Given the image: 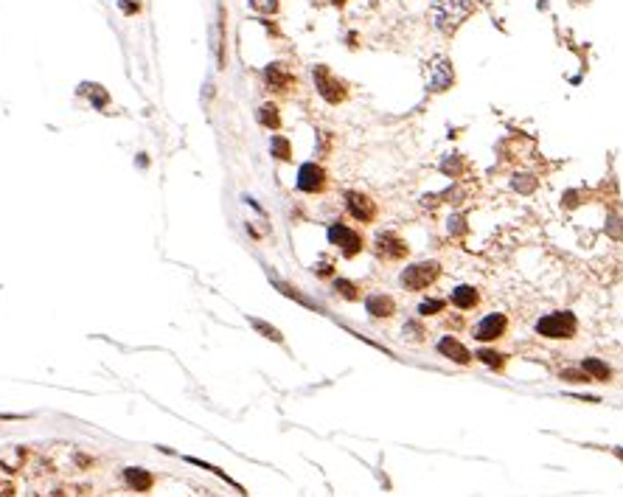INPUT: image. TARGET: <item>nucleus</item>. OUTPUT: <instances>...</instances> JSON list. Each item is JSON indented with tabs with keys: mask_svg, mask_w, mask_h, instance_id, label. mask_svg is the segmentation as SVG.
Masks as SVG:
<instances>
[{
	"mask_svg": "<svg viewBox=\"0 0 623 497\" xmlns=\"http://www.w3.org/2000/svg\"><path fill=\"white\" fill-rule=\"evenodd\" d=\"M469 14H472V0H433L430 9L433 26L444 34H452Z\"/></svg>",
	"mask_w": 623,
	"mask_h": 497,
	"instance_id": "1",
	"label": "nucleus"
},
{
	"mask_svg": "<svg viewBox=\"0 0 623 497\" xmlns=\"http://www.w3.org/2000/svg\"><path fill=\"white\" fill-rule=\"evenodd\" d=\"M579 332V320L573 312H547L536 320V334L547 340H573Z\"/></svg>",
	"mask_w": 623,
	"mask_h": 497,
	"instance_id": "2",
	"label": "nucleus"
},
{
	"mask_svg": "<svg viewBox=\"0 0 623 497\" xmlns=\"http://www.w3.org/2000/svg\"><path fill=\"white\" fill-rule=\"evenodd\" d=\"M441 265L438 262H416L410 267L401 270L399 284L407 290V292H421V290H430L438 278H441Z\"/></svg>",
	"mask_w": 623,
	"mask_h": 497,
	"instance_id": "3",
	"label": "nucleus"
},
{
	"mask_svg": "<svg viewBox=\"0 0 623 497\" xmlns=\"http://www.w3.org/2000/svg\"><path fill=\"white\" fill-rule=\"evenodd\" d=\"M312 79H314V88L317 93L329 101V104H343L349 98V85L343 79H337L326 65H314L312 71Z\"/></svg>",
	"mask_w": 623,
	"mask_h": 497,
	"instance_id": "4",
	"label": "nucleus"
},
{
	"mask_svg": "<svg viewBox=\"0 0 623 497\" xmlns=\"http://www.w3.org/2000/svg\"><path fill=\"white\" fill-rule=\"evenodd\" d=\"M329 242L334 247H340V253L346 259H356L362 250H365V239L362 233H356L354 227L343 225V222H331L329 225Z\"/></svg>",
	"mask_w": 623,
	"mask_h": 497,
	"instance_id": "5",
	"label": "nucleus"
},
{
	"mask_svg": "<svg viewBox=\"0 0 623 497\" xmlns=\"http://www.w3.org/2000/svg\"><path fill=\"white\" fill-rule=\"evenodd\" d=\"M374 253L379 256V259H385V262H401V259H407L410 256V247H407V242L396 236L393 230H382V233H376V239H374Z\"/></svg>",
	"mask_w": 623,
	"mask_h": 497,
	"instance_id": "6",
	"label": "nucleus"
},
{
	"mask_svg": "<svg viewBox=\"0 0 623 497\" xmlns=\"http://www.w3.org/2000/svg\"><path fill=\"white\" fill-rule=\"evenodd\" d=\"M424 79H427V88L433 93H444L455 85V71H452V62L446 56H436L430 59L427 71H424Z\"/></svg>",
	"mask_w": 623,
	"mask_h": 497,
	"instance_id": "7",
	"label": "nucleus"
},
{
	"mask_svg": "<svg viewBox=\"0 0 623 497\" xmlns=\"http://www.w3.org/2000/svg\"><path fill=\"white\" fill-rule=\"evenodd\" d=\"M343 205H346V211L354 217L356 222H362V225H368V222L376 220V203H374L368 194H362V191H343Z\"/></svg>",
	"mask_w": 623,
	"mask_h": 497,
	"instance_id": "8",
	"label": "nucleus"
},
{
	"mask_svg": "<svg viewBox=\"0 0 623 497\" xmlns=\"http://www.w3.org/2000/svg\"><path fill=\"white\" fill-rule=\"evenodd\" d=\"M505 329H508V317L503 315V312H491V315H486L480 323H475L472 337H475L478 343H494V340H500V337L505 334Z\"/></svg>",
	"mask_w": 623,
	"mask_h": 497,
	"instance_id": "9",
	"label": "nucleus"
},
{
	"mask_svg": "<svg viewBox=\"0 0 623 497\" xmlns=\"http://www.w3.org/2000/svg\"><path fill=\"white\" fill-rule=\"evenodd\" d=\"M298 188H301L304 194H320V191H326V188H329V175H326V169L317 166V163H304V166L298 169Z\"/></svg>",
	"mask_w": 623,
	"mask_h": 497,
	"instance_id": "10",
	"label": "nucleus"
},
{
	"mask_svg": "<svg viewBox=\"0 0 623 497\" xmlns=\"http://www.w3.org/2000/svg\"><path fill=\"white\" fill-rule=\"evenodd\" d=\"M264 82H267V88L272 93H289L295 88L292 71L287 65H281V62H272V65L264 68Z\"/></svg>",
	"mask_w": 623,
	"mask_h": 497,
	"instance_id": "11",
	"label": "nucleus"
},
{
	"mask_svg": "<svg viewBox=\"0 0 623 497\" xmlns=\"http://www.w3.org/2000/svg\"><path fill=\"white\" fill-rule=\"evenodd\" d=\"M365 309H368L371 317L385 320V317L396 315V301H393L388 292H371V295L365 298Z\"/></svg>",
	"mask_w": 623,
	"mask_h": 497,
	"instance_id": "12",
	"label": "nucleus"
},
{
	"mask_svg": "<svg viewBox=\"0 0 623 497\" xmlns=\"http://www.w3.org/2000/svg\"><path fill=\"white\" fill-rule=\"evenodd\" d=\"M449 304L458 307L460 312H469V309H475V307L480 304V290L472 287V284H458V287L449 292Z\"/></svg>",
	"mask_w": 623,
	"mask_h": 497,
	"instance_id": "13",
	"label": "nucleus"
},
{
	"mask_svg": "<svg viewBox=\"0 0 623 497\" xmlns=\"http://www.w3.org/2000/svg\"><path fill=\"white\" fill-rule=\"evenodd\" d=\"M438 354H444L446 360L458 362V365H469L472 362V352L458 337H452V334H446V337L438 340Z\"/></svg>",
	"mask_w": 623,
	"mask_h": 497,
	"instance_id": "14",
	"label": "nucleus"
},
{
	"mask_svg": "<svg viewBox=\"0 0 623 497\" xmlns=\"http://www.w3.org/2000/svg\"><path fill=\"white\" fill-rule=\"evenodd\" d=\"M124 481H127V486L135 489V492H149L152 483H155L152 472H146V469H140V466H130V469H124Z\"/></svg>",
	"mask_w": 623,
	"mask_h": 497,
	"instance_id": "15",
	"label": "nucleus"
},
{
	"mask_svg": "<svg viewBox=\"0 0 623 497\" xmlns=\"http://www.w3.org/2000/svg\"><path fill=\"white\" fill-rule=\"evenodd\" d=\"M581 371L589 376V379H598V382H609L612 379V368L598 357H584L581 360Z\"/></svg>",
	"mask_w": 623,
	"mask_h": 497,
	"instance_id": "16",
	"label": "nucleus"
},
{
	"mask_svg": "<svg viewBox=\"0 0 623 497\" xmlns=\"http://www.w3.org/2000/svg\"><path fill=\"white\" fill-rule=\"evenodd\" d=\"M79 93L88 96L96 110H107V104H110V93L104 91L101 85H96V82H82V85H79Z\"/></svg>",
	"mask_w": 623,
	"mask_h": 497,
	"instance_id": "17",
	"label": "nucleus"
},
{
	"mask_svg": "<svg viewBox=\"0 0 623 497\" xmlns=\"http://www.w3.org/2000/svg\"><path fill=\"white\" fill-rule=\"evenodd\" d=\"M256 118H259V124L267 127V130H281V113H278L275 104H262L259 113H256Z\"/></svg>",
	"mask_w": 623,
	"mask_h": 497,
	"instance_id": "18",
	"label": "nucleus"
},
{
	"mask_svg": "<svg viewBox=\"0 0 623 497\" xmlns=\"http://www.w3.org/2000/svg\"><path fill=\"white\" fill-rule=\"evenodd\" d=\"M272 284H275V290L281 292V295H287V298H292V301H298V304H304L307 309H317L314 304H312L309 298L301 292V290H295L292 284H287V281H278V278H272Z\"/></svg>",
	"mask_w": 623,
	"mask_h": 497,
	"instance_id": "19",
	"label": "nucleus"
},
{
	"mask_svg": "<svg viewBox=\"0 0 623 497\" xmlns=\"http://www.w3.org/2000/svg\"><path fill=\"white\" fill-rule=\"evenodd\" d=\"M247 323H250V326H253V329H256V332H259V334H262V337H267V340H272V343H284V334H281V332H278V329H275V326H269L267 320H262V317H247Z\"/></svg>",
	"mask_w": 623,
	"mask_h": 497,
	"instance_id": "20",
	"label": "nucleus"
},
{
	"mask_svg": "<svg viewBox=\"0 0 623 497\" xmlns=\"http://www.w3.org/2000/svg\"><path fill=\"white\" fill-rule=\"evenodd\" d=\"M269 152H272V158L275 160H292V143L287 140L284 135H272V140H269Z\"/></svg>",
	"mask_w": 623,
	"mask_h": 497,
	"instance_id": "21",
	"label": "nucleus"
},
{
	"mask_svg": "<svg viewBox=\"0 0 623 497\" xmlns=\"http://www.w3.org/2000/svg\"><path fill=\"white\" fill-rule=\"evenodd\" d=\"M478 360L483 362V365H489L491 371H503L508 357L500 354V352H491V349H480V352H478Z\"/></svg>",
	"mask_w": 623,
	"mask_h": 497,
	"instance_id": "22",
	"label": "nucleus"
},
{
	"mask_svg": "<svg viewBox=\"0 0 623 497\" xmlns=\"http://www.w3.org/2000/svg\"><path fill=\"white\" fill-rule=\"evenodd\" d=\"M334 292L343 298V301H356L359 298V287L349 278H334Z\"/></svg>",
	"mask_w": 623,
	"mask_h": 497,
	"instance_id": "23",
	"label": "nucleus"
},
{
	"mask_svg": "<svg viewBox=\"0 0 623 497\" xmlns=\"http://www.w3.org/2000/svg\"><path fill=\"white\" fill-rule=\"evenodd\" d=\"M444 309H446V301H444V298H424V301L418 304V315H421V317L441 315Z\"/></svg>",
	"mask_w": 623,
	"mask_h": 497,
	"instance_id": "24",
	"label": "nucleus"
},
{
	"mask_svg": "<svg viewBox=\"0 0 623 497\" xmlns=\"http://www.w3.org/2000/svg\"><path fill=\"white\" fill-rule=\"evenodd\" d=\"M401 334H404V340H410V343H424L427 329H424L421 323H416V320H407L404 329H401Z\"/></svg>",
	"mask_w": 623,
	"mask_h": 497,
	"instance_id": "25",
	"label": "nucleus"
},
{
	"mask_svg": "<svg viewBox=\"0 0 623 497\" xmlns=\"http://www.w3.org/2000/svg\"><path fill=\"white\" fill-rule=\"evenodd\" d=\"M511 185H514V191H520V194H534L536 178L534 175H517V178L511 180Z\"/></svg>",
	"mask_w": 623,
	"mask_h": 497,
	"instance_id": "26",
	"label": "nucleus"
},
{
	"mask_svg": "<svg viewBox=\"0 0 623 497\" xmlns=\"http://www.w3.org/2000/svg\"><path fill=\"white\" fill-rule=\"evenodd\" d=\"M250 6L256 9V11H262V14H275L278 11V0H250Z\"/></svg>",
	"mask_w": 623,
	"mask_h": 497,
	"instance_id": "27",
	"label": "nucleus"
},
{
	"mask_svg": "<svg viewBox=\"0 0 623 497\" xmlns=\"http://www.w3.org/2000/svg\"><path fill=\"white\" fill-rule=\"evenodd\" d=\"M562 379H567V382H589V376L584 371H562Z\"/></svg>",
	"mask_w": 623,
	"mask_h": 497,
	"instance_id": "28",
	"label": "nucleus"
},
{
	"mask_svg": "<svg viewBox=\"0 0 623 497\" xmlns=\"http://www.w3.org/2000/svg\"><path fill=\"white\" fill-rule=\"evenodd\" d=\"M463 225H466V220H463L460 214H455V217L449 220V230H452V233H463V230H466Z\"/></svg>",
	"mask_w": 623,
	"mask_h": 497,
	"instance_id": "29",
	"label": "nucleus"
},
{
	"mask_svg": "<svg viewBox=\"0 0 623 497\" xmlns=\"http://www.w3.org/2000/svg\"><path fill=\"white\" fill-rule=\"evenodd\" d=\"M138 9H140V6L133 3V0H121V11H124V14H135Z\"/></svg>",
	"mask_w": 623,
	"mask_h": 497,
	"instance_id": "30",
	"label": "nucleus"
},
{
	"mask_svg": "<svg viewBox=\"0 0 623 497\" xmlns=\"http://www.w3.org/2000/svg\"><path fill=\"white\" fill-rule=\"evenodd\" d=\"M331 270H334V267H331V265H329V262H326V265H317V275H320V278H326V275H331Z\"/></svg>",
	"mask_w": 623,
	"mask_h": 497,
	"instance_id": "31",
	"label": "nucleus"
},
{
	"mask_svg": "<svg viewBox=\"0 0 623 497\" xmlns=\"http://www.w3.org/2000/svg\"><path fill=\"white\" fill-rule=\"evenodd\" d=\"M0 497H11V486H6V489L0 492Z\"/></svg>",
	"mask_w": 623,
	"mask_h": 497,
	"instance_id": "32",
	"label": "nucleus"
},
{
	"mask_svg": "<svg viewBox=\"0 0 623 497\" xmlns=\"http://www.w3.org/2000/svg\"><path fill=\"white\" fill-rule=\"evenodd\" d=\"M612 452H615V455H618V458H621V461H623V447H615V450H612Z\"/></svg>",
	"mask_w": 623,
	"mask_h": 497,
	"instance_id": "33",
	"label": "nucleus"
}]
</instances>
